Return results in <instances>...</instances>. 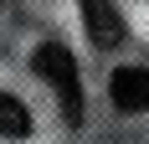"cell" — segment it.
Returning <instances> with one entry per match:
<instances>
[{
  "label": "cell",
  "instance_id": "6da1fadb",
  "mask_svg": "<svg viewBox=\"0 0 149 144\" xmlns=\"http://www.w3.org/2000/svg\"><path fill=\"white\" fill-rule=\"evenodd\" d=\"M31 67L41 72L46 82L57 87V98H62V118L67 124H82V82H77V62H72V52L67 46H57V41H46L36 57H31Z\"/></svg>",
  "mask_w": 149,
  "mask_h": 144
},
{
  "label": "cell",
  "instance_id": "7a4b0ae2",
  "mask_svg": "<svg viewBox=\"0 0 149 144\" xmlns=\"http://www.w3.org/2000/svg\"><path fill=\"white\" fill-rule=\"evenodd\" d=\"M108 93H113V108L118 113H144L149 108V72L144 67H123L108 77Z\"/></svg>",
  "mask_w": 149,
  "mask_h": 144
},
{
  "label": "cell",
  "instance_id": "3957f363",
  "mask_svg": "<svg viewBox=\"0 0 149 144\" xmlns=\"http://www.w3.org/2000/svg\"><path fill=\"white\" fill-rule=\"evenodd\" d=\"M82 21H88L93 46H118L123 41V15L108 5V0H82Z\"/></svg>",
  "mask_w": 149,
  "mask_h": 144
},
{
  "label": "cell",
  "instance_id": "277c9868",
  "mask_svg": "<svg viewBox=\"0 0 149 144\" xmlns=\"http://www.w3.org/2000/svg\"><path fill=\"white\" fill-rule=\"evenodd\" d=\"M26 134H31V113L0 93V139H26Z\"/></svg>",
  "mask_w": 149,
  "mask_h": 144
}]
</instances>
